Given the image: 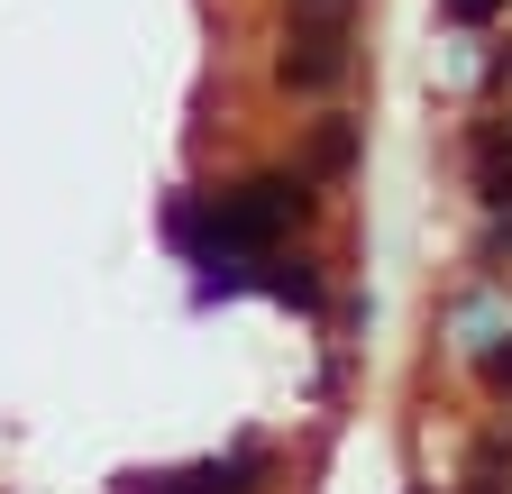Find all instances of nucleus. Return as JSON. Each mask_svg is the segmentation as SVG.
<instances>
[{
    "mask_svg": "<svg viewBox=\"0 0 512 494\" xmlns=\"http://www.w3.org/2000/svg\"><path fill=\"white\" fill-rule=\"evenodd\" d=\"M311 211H320L311 174L266 165V174L229 183V193H211L202 211H183V220H174V238L211 266V284H238V266H247V257H275L293 229H311Z\"/></svg>",
    "mask_w": 512,
    "mask_h": 494,
    "instance_id": "obj_1",
    "label": "nucleus"
},
{
    "mask_svg": "<svg viewBox=\"0 0 512 494\" xmlns=\"http://www.w3.org/2000/svg\"><path fill=\"white\" fill-rule=\"evenodd\" d=\"M348 74H357V28H348V19H284L275 83H284L293 101H330Z\"/></svg>",
    "mask_w": 512,
    "mask_h": 494,
    "instance_id": "obj_2",
    "label": "nucleus"
},
{
    "mask_svg": "<svg viewBox=\"0 0 512 494\" xmlns=\"http://www.w3.org/2000/svg\"><path fill=\"white\" fill-rule=\"evenodd\" d=\"M275 458L266 449H229V458H192L174 476H138V494H266Z\"/></svg>",
    "mask_w": 512,
    "mask_h": 494,
    "instance_id": "obj_3",
    "label": "nucleus"
},
{
    "mask_svg": "<svg viewBox=\"0 0 512 494\" xmlns=\"http://www.w3.org/2000/svg\"><path fill=\"white\" fill-rule=\"evenodd\" d=\"M348 156H357V129H348V119H330V129L311 138V165H320V174H339Z\"/></svg>",
    "mask_w": 512,
    "mask_h": 494,
    "instance_id": "obj_4",
    "label": "nucleus"
},
{
    "mask_svg": "<svg viewBox=\"0 0 512 494\" xmlns=\"http://www.w3.org/2000/svg\"><path fill=\"white\" fill-rule=\"evenodd\" d=\"M284 19H348L357 28V0H284Z\"/></svg>",
    "mask_w": 512,
    "mask_h": 494,
    "instance_id": "obj_5",
    "label": "nucleus"
},
{
    "mask_svg": "<svg viewBox=\"0 0 512 494\" xmlns=\"http://www.w3.org/2000/svg\"><path fill=\"white\" fill-rule=\"evenodd\" d=\"M485 376H494V385H503V394H512V348H503V357H494V366H485Z\"/></svg>",
    "mask_w": 512,
    "mask_h": 494,
    "instance_id": "obj_6",
    "label": "nucleus"
}]
</instances>
